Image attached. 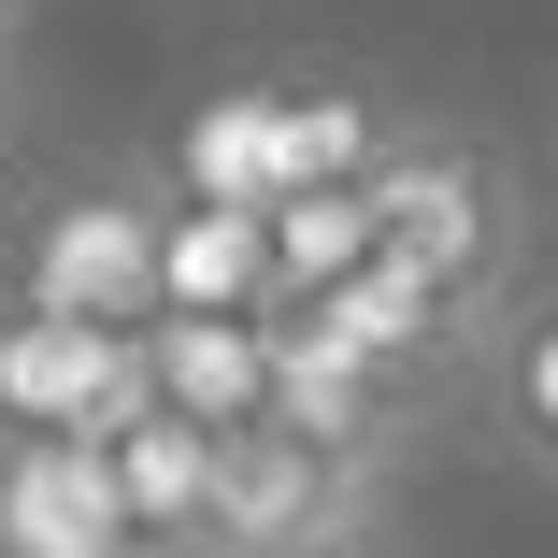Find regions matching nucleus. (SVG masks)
<instances>
[{"label": "nucleus", "mask_w": 558, "mask_h": 558, "mask_svg": "<svg viewBox=\"0 0 558 558\" xmlns=\"http://www.w3.org/2000/svg\"><path fill=\"white\" fill-rule=\"evenodd\" d=\"M373 230L387 258H415L459 315H501V272L530 258V215H515V172L487 144H444V130H401L373 158Z\"/></svg>", "instance_id": "nucleus-1"}, {"label": "nucleus", "mask_w": 558, "mask_h": 558, "mask_svg": "<svg viewBox=\"0 0 558 558\" xmlns=\"http://www.w3.org/2000/svg\"><path fill=\"white\" fill-rule=\"evenodd\" d=\"M15 315H58V329H144V315H158V201H144V186L44 201L29 244H15Z\"/></svg>", "instance_id": "nucleus-2"}, {"label": "nucleus", "mask_w": 558, "mask_h": 558, "mask_svg": "<svg viewBox=\"0 0 558 558\" xmlns=\"http://www.w3.org/2000/svg\"><path fill=\"white\" fill-rule=\"evenodd\" d=\"M373 515V459L344 444H301V429H215V558H287Z\"/></svg>", "instance_id": "nucleus-3"}, {"label": "nucleus", "mask_w": 558, "mask_h": 558, "mask_svg": "<svg viewBox=\"0 0 558 558\" xmlns=\"http://www.w3.org/2000/svg\"><path fill=\"white\" fill-rule=\"evenodd\" d=\"M0 558H144L116 444H86V429H15L0 444Z\"/></svg>", "instance_id": "nucleus-4"}, {"label": "nucleus", "mask_w": 558, "mask_h": 558, "mask_svg": "<svg viewBox=\"0 0 558 558\" xmlns=\"http://www.w3.org/2000/svg\"><path fill=\"white\" fill-rule=\"evenodd\" d=\"M301 329H329L344 359H373L387 387H415V373H444V359H459V329H473V315L444 301L415 258H359L329 301H301Z\"/></svg>", "instance_id": "nucleus-5"}, {"label": "nucleus", "mask_w": 558, "mask_h": 558, "mask_svg": "<svg viewBox=\"0 0 558 558\" xmlns=\"http://www.w3.org/2000/svg\"><path fill=\"white\" fill-rule=\"evenodd\" d=\"M401 401H415V387H387L373 359H344L329 329L272 315V429H301V444H344V459H373V473H387Z\"/></svg>", "instance_id": "nucleus-6"}, {"label": "nucleus", "mask_w": 558, "mask_h": 558, "mask_svg": "<svg viewBox=\"0 0 558 558\" xmlns=\"http://www.w3.org/2000/svg\"><path fill=\"white\" fill-rule=\"evenodd\" d=\"M144 373L186 429H258L272 415V315H144Z\"/></svg>", "instance_id": "nucleus-7"}, {"label": "nucleus", "mask_w": 558, "mask_h": 558, "mask_svg": "<svg viewBox=\"0 0 558 558\" xmlns=\"http://www.w3.org/2000/svg\"><path fill=\"white\" fill-rule=\"evenodd\" d=\"M158 315H272V215L158 201Z\"/></svg>", "instance_id": "nucleus-8"}, {"label": "nucleus", "mask_w": 558, "mask_h": 558, "mask_svg": "<svg viewBox=\"0 0 558 558\" xmlns=\"http://www.w3.org/2000/svg\"><path fill=\"white\" fill-rule=\"evenodd\" d=\"M116 487H130V530L144 558H215V429H186L172 401L116 429Z\"/></svg>", "instance_id": "nucleus-9"}, {"label": "nucleus", "mask_w": 558, "mask_h": 558, "mask_svg": "<svg viewBox=\"0 0 558 558\" xmlns=\"http://www.w3.org/2000/svg\"><path fill=\"white\" fill-rule=\"evenodd\" d=\"M487 415L530 473H558V301H515L487 315Z\"/></svg>", "instance_id": "nucleus-10"}, {"label": "nucleus", "mask_w": 558, "mask_h": 558, "mask_svg": "<svg viewBox=\"0 0 558 558\" xmlns=\"http://www.w3.org/2000/svg\"><path fill=\"white\" fill-rule=\"evenodd\" d=\"M172 172H186V201H244V215H272V186H287V158H272V86H230L215 116H186Z\"/></svg>", "instance_id": "nucleus-11"}, {"label": "nucleus", "mask_w": 558, "mask_h": 558, "mask_svg": "<svg viewBox=\"0 0 558 558\" xmlns=\"http://www.w3.org/2000/svg\"><path fill=\"white\" fill-rule=\"evenodd\" d=\"M287 558H387V530L359 515V530H329V544H287Z\"/></svg>", "instance_id": "nucleus-12"}, {"label": "nucleus", "mask_w": 558, "mask_h": 558, "mask_svg": "<svg viewBox=\"0 0 558 558\" xmlns=\"http://www.w3.org/2000/svg\"><path fill=\"white\" fill-rule=\"evenodd\" d=\"M0 201H15V158H0Z\"/></svg>", "instance_id": "nucleus-13"}, {"label": "nucleus", "mask_w": 558, "mask_h": 558, "mask_svg": "<svg viewBox=\"0 0 558 558\" xmlns=\"http://www.w3.org/2000/svg\"><path fill=\"white\" fill-rule=\"evenodd\" d=\"M0 29H15V0H0Z\"/></svg>", "instance_id": "nucleus-14"}]
</instances>
